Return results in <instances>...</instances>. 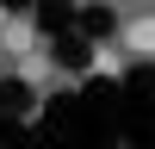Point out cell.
<instances>
[{"instance_id": "1", "label": "cell", "mask_w": 155, "mask_h": 149, "mask_svg": "<svg viewBox=\"0 0 155 149\" xmlns=\"http://www.w3.org/2000/svg\"><path fill=\"white\" fill-rule=\"evenodd\" d=\"M124 50H137V56H155V12L124 25Z\"/></svg>"}, {"instance_id": "3", "label": "cell", "mask_w": 155, "mask_h": 149, "mask_svg": "<svg viewBox=\"0 0 155 149\" xmlns=\"http://www.w3.org/2000/svg\"><path fill=\"white\" fill-rule=\"evenodd\" d=\"M0 25H6V12H0Z\"/></svg>"}, {"instance_id": "2", "label": "cell", "mask_w": 155, "mask_h": 149, "mask_svg": "<svg viewBox=\"0 0 155 149\" xmlns=\"http://www.w3.org/2000/svg\"><path fill=\"white\" fill-rule=\"evenodd\" d=\"M0 50L25 56V50H31V25H25V19H6V25H0Z\"/></svg>"}]
</instances>
